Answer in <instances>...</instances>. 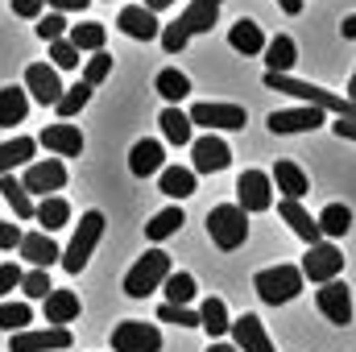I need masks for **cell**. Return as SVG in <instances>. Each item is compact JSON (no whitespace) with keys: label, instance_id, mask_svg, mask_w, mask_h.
I'll list each match as a JSON object with an SVG mask.
<instances>
[{"label":"cell","instance_id":"obj_1","mask_svg":"<svg viewBox=\"0 0 356 352\" xmlns=\"http://www.w3.org/2000/svg\"><path fill=\"white\" fill-rule=\"evenodd\" d=\"M220 4L224 0H191L182 13H178V21H170L166 29H162V50L166 54H178L191 38H199V33H211V25H216V17H220Z\"/></svg>","mask_w":356,"mask_h":352},{"label":"cell","instance_id":"obj_2","mask_svg":"<svg viewBox=\"0 0 356 352\" xmlns=\"http://www.w3.org/2000/svg\"><path fill=\"white\" fill-rule=\"evenodd\" d=\"M207 232H211L216 249H224V253L241 249V245L249 241V216H245V207H241V203H220V207H211V211H207Z\"/></svg>","mask_w":356,"mask_h":352},{"label":"cell","instance_id":"obj_3","mask_svg":"<svg viewBox=\"0 0 356 352\" xmlns=\"http://www.w3.org/2000/svg\"><path fill=\"white\" fill-rule=\"evenodd\" d=\"M170 273H175V269H170V253L145 249V257H137V265L124 273V294H129V298H145V294H154Z\"/></svg>","mask_w":356,"mask_h":352},{"label":"cell","instance_id":"obj_4","mask_svg":"<svg viewBox=\"0 0 356 352\" xmlns=\"http://www.w3.org/2000/svg\"><path fill=\"white\" fill-rule=\"evenodd\" d=\"M253 290L261 294V303L282 307V303L298 298V290H302V269H298V265H273V269H261V273L253 278Z\"/></svg>","mask_w":356,"mask_h":352},{"label":"cell","instance_id":"obj_5","mask_svg":"<svg viewBox=\"0 0 356 352\" xmlns=\"http://www.w3.org/2000/svg\"><path fill=\"white\" fill-rule=\"evenodd\" d=\"M99 237H104V211H88V216L79 220V232H75L71 249L63 253V269H67V273L88 269L91 253H95V245H99Z\"/></svg>","mask_w":356,"mask_h":352},{"label":"cell","instance_id":"obj_6","mask_svg":"<svg viewBox=\"0 0 356 352\" xmlns=\"http://www.w3.org/2000/svg\"><path fill=\"white\" fill-rule=\"evenodd\" d=\"M191 125H203L207 133H232V129H245L249 125V112L241 104H195L191 112Z\"/></svg>","mask_w":356,"mask_h":352},{"label":"cell","instance_id":"obj_7","mask_svg":"<svg viewBox=\"0 0 356 352\" xmlns=\"http://www.w3.org/2000/svg\"><path fill=\"white\" fill-rule=\"evenodd\" d=\"M112 349L116 352H162V332L145 319H124L112 328Z\"/></svg>","mask_w":356,"mask_h":352},{"label":"cell","instance_id":"obj_8","mask_svg":"<svg viewBox=\"0 0 356 352\" xmlns=\"http://www.w3.org/2000/svg\"><path fill=\"white\" fill-rule=\"evenodd\" d=\"M340 269H344V253H340L332 241L311 245L307 257H302V278H311V282H319V286H323V282H336Z\"/></svg>","mask_w":356,"mask_h":352},{"label":"cell","instance_id":"obj_9","mask_svg":"<svg viewBox=\"0 0 356 352\" xmlns=\"http://www.w3.org/2000/svg\"><path fill=\"white\" fill-rule=\"evenodd\" d=\"M236 199H241L245 216L249 211H269L273 207V178L266 170H245L236 178Z\"/></svg>","mask_w":356,"mask_h":352},{"label":"cell","instance_id":"obj_10","mask_svg":"<svg viewBox=\"0 0 356 352\" xmlns=\"http://www.w3.org/2000/svg\"><path fill=\"white\" fill-rule=\"evenodd\" d=\"M191 158H195V175H220V170H228V162H232V150L216 137V133H207V137H195L191 141Z\"/></svg>","mask_w":356,"mask_h":352},{"label":"cell","instance_id":"obj_11","mask_svg":"<svg viewBox=\"0 0 356 352\" xmlns=\"http://www.w3.org/2000/svg\"><path fill=\"white\" fill-rule=\"evenodd\" d=\"M21 186L33 191V195H42V199H50V191H63V186H67V166H63L58 158L29 162V166H25V178H21Z\"/></svg>","mask_w":356,"mask_h":352},{"label":"cell","instance_id":"obj_12","mask_svg":"<svg viewBox=\"0 0 356 352\" xmlns=\"http://www.w3.org/2000/svg\"><path fill=\"white\" fill-rule=\"evenodd\" d=\"M315 307L332 319V323H353V294H348V282H323L319 290H315Z\"/></svg>","mask_w":356,"mask_h":352},{"label":"cell","instance_id":"obj_13","mask_svg":"<svg viewBox=\"0 0 356 352\" xmlns=\"http://www.w3.org/2000/svg\"><path fill=\"white\" fill-rule=\"evenodd\" d=\"M323 116L327 112H319V108H277V112H269V133H311V129H319L323 125Z\"/></svg>","mask_w":356,"mask_h":352},{"label":"cell","instance_id":"obj_14","mask_svg":"<svg viewBox=\"0 0 356 352\" xmlns=\"http://www.w3.org/2000/svg\"><path fill=\"white\" fill-rule=\"evenodd\" d=\"M25 91L38 99V104H58L63 99V83H58V71L54 67H46V63H33V67H25Z\"/></svg>","mask_w":356,"mask_h":352},{"label":"cell","instance_id":"obj_15","mask_svg":"<svg viewBox=\"0 0 356 352\" xmlns=\"http://www.w3.org/2000/svg\"><path fill=\"white\" fill-rule=\"evenodd\" d=\"M116 25H120L129 38H137V42H154V38H162V21H158V13H149L145 4H129V8H120Z\"/></svg>","mask_w":356,"mask_h":352},{"label":"cell","instance_id":"obj_16","mask_svg":"<svg viewBox=\"0 0 356 352\" xmlns=\"http://www.w3.org/2000/svg\"><path fill=\"white\" fill-rule=\"evenodd\" d=\"M13 352H58L71 349V332L67 328H46V332H17L8 336Z\"/></svg>","mask_w":356,"mask_h":352},{"label":"cell","instance_id":"obj_17","mask_svg":"<svg viewBox=\"0 0 356 352\" xmlns=\"http://www.w3.org/2000/svg\"><path fill=\"white\" fill-rule=\"evenodd\" d=\"M50 154H58V158H79L83 154V133H79V125H50V129H42V137H38Z\"/></svg>","mask_w":356,"mask_h":352},{"label":"cell","instance_id":"obj_18","mask_svg":"<svg viewBox=\"0 0 356 352\" xmlns=\"http://www.w3.org/2000/svg\"><path fill=\"white\" fill-rule=\"evenodd\" d=\"M232 340H236V349L241 352H277L273 349V340H269L266 323L257 319V315H241V319H232Z\"/></svg>","mask_w":356,"mask_h":352},{"label":"cell","instance_id":"obj_19","mask_svg":"<svg viewBox=\"0 0 356 352\" xmlns=\"http://www.w3.org/2000/svg\"><path fill=\"white\" fill-rule=\"evenodd\" d=\"M17 249H21V257L33 265V269H50L54 262H63V249L50 241V232H25Z\"/></svg>","mask_w":356,"mask_h":352},{"label":"cell","instance_id":"obj_20","mask_svg":"<svg viewBox=\"0 0 356 352\" xmlns=\"http://www.w3.org/2000/svg\"><path fill=\"white\" fill-rule=\"evenodd\" d=\"M129 170L137 178H149V175H162L166 170V150H162V141H137L133 150H129Z\"/></svg>","mask_w":356,"mask_h":352},{"label":"cell","instance_id":"obj_21","mask_svg":"<svg viewBox=\"0 0 356 352\" xmlns=\"http://www.w3.org/2000/svg\"><path fill=\"white\" fill-rule=\"evenodd\" d=\"M277 211H282V220L294 228V237H298V241H307V245H319V241H323V232H319V220H311V211H307L302 203H294V199H282V203H277Z\"/></svg>","mask_w":356,"mask_h":352},{"label":"cell","instance_id":"obj_22","mask_svg":"<svg viewBox=\"0 0 356 352\" xmlns=\"http://www.w3.org/2000/svg\"><path fill=\"white\" fill-rule=\"evenodd\" d=\"M228 46H232L236 54L253 58V54H266V33H261L257 21H245V17H241V21L228 29Z\"/></svg>","mask_w":356,"mask_h":352},{"label":"cell","instance_id":"obj_23","mask_svg":"<svg viewBox=\"0 0 356 352\" xmlns=\"http://www.w3.org/2000/svg\"><path fill=\"white\" fill-rule=\"evenodd\" d=\"M269 178H273V186L282 191V199H294V203H302V195L311 191L307 175H302V170H298L290 158H282V162L273 166V175H269Z\"/></svg>","mask_w":356,"mask_h":352},{"label":"cell","instance_id":"obj_24","mask_svg":"<svg viewBox=\"0 0 356 352\" xmlns=\"http://www.w3.org/2000/svg\"><path fill=\"white\" fill-rule=\"evenodd\" d=\"M71 319H79V294L75 290H50L46 294V323L63 328Z\"/></svg>","mask_w":356,"mask_h":352},{"label":"cell","instance_id":"obj_25","mask_svg":"<svg viewBox=\"0 0 356 352\" xmlns=\"http://www.w3.org/2000/svg\"><path fill=\"white\" fill-rule=\"evenodd\" d=\"M298 63V46L290 33H277L273 42H266V67L273 75H290V67Z\"/></svg>","mask_w":356,"mask_h":352},{"label":"cell","instance_id":"obj_26","mask_svg":"<svg viewBox=\"0 0 356 352\" xmlns=\"http://www.w3.org/2000/svg\"><path fill=\"white\" fill-rule=\"evenodd\" d=\"M25 116H29V91L17 88V83L0 88V125L13 129V125H21Z\"/></svg>","mask_w":356,"mask_h":352},{"label":"cell","instance_id":"obj_27","mask_svg":"<svg viewBox=\"0 0 356 352\" xmlns=\"http://www.w3.org/2000/svg\"><path fill=\"white\" fill-rule=\"evenodd\" d=\"M158 125H162V137H166L170 145H191V141H195V125H191V116H186L182 108H166V112L158 116Z\"/></svg>","mask_w":356,"mask_h":352},{"label":"cell","instance_id":"obj_28","mask_svg":"<svg viewBox=\"0 0 356 352\" xmlns=\"http://www.w3.org/2000/svg\"><path fill=\"white\" fill-rule=\"evenodd\" d=\"M33 150H38L33 137H13V141H4V145H0V178L13 175V166H29V162H33Z\"/></svg>","mask_w":356,"mask_h":352},{"label":"cell","instance_id":"obj_29","mask_svg":"<svg viewBox=\"0 0 356 352\" xmlns=\"http://www.w3.org/2000/svg\"><path fill=\"white\" fill-rule=\"evenodd\" d=\"M33 220L42 224V232H58V228L71 220V203H67L63 195H50V199H42V203H38Z\"/></svg>","mask_w":356,"mask_h":352},{"label":"cell","instance_id":"obj_30","mask_svg":"<svg viewBox=\"0 0 356 352\" xmlns=\"http://www.w3.org/2000/svg\"><path fill=\"white\" fill-rule=\"evenodd\" d=\"M199 328L216 340V336H224V332H232V319H228V307H224V298H207L203 307H199Z\"/></svg>","mask_w":356,"mask_h":352},{"label":"cell","instance_id":"obj_31","mask_svg":"<svg viewBox=\"0 0 356 352\" xmlns=\"http://www.w3.org/2000/svg\"><path fill=\"white\" fill-rule=\"evenodd\" d=\"M0 195H4V203L17 211V220H33V199H29V191L21 186V178H13V175H4L0 178Z\"/></svg>","mask_w":356,"mask_h":352},{"label":"cell","instance_id":"obj_32","mask_svg":"<svg viewBox=\"0 0 356 352\" xmlns=\"http://www.w3.org/2000/svg\"><path fill=\"white\" fill-rule=\"evenodd\" d=\"M154 88H158V95H162V99L175 108L178 99H186V95H191V79H186L182 71H175V67H166V71H158Z\"/></svg>","mask_w":356,"mask_h":352},{"label":"cell","instance_id":"obj_33","mask_svg":"<svg viewBox=\"0 0 356 352\" xmlns=\"http://www.w3.org/2000/svg\"><path fill=\"white\" fill-rule=\"evenodd\" d=\"M348 228H353V211L344 207V203H327L323 211H319V232L323 237H348Z\"/></svg>","mask_w":356,"mask_h":352},{"label":"cell","instance_id":"obj_34","mask_svg":"<svg viewBox=\"0 0 356 352\" xmlns=\"http://www.w3.org/2000/svg\"><path fill=\"white\" fill-rule=\"evenodd\" d=\"M104 38H108V29H104L99 21L71 25V33H67V42H71L75 50H91V54H99V50H104Z\"/></svg>","mask_w":356,"mask_h":352},{"label":"cell","instance_id":"obj_35","mask_svg":"<svg viewBox=\"0 0 356 352\" xmlns=\"http://www.w3.org/2000/svg\"><path fill=\"white\" fill-rule=\"evenodd\" d=\"M162 195H170V199L195 195V170L191 166H166L162 170Z\"/></svg>","mask_w":356,"mask_h":352},{"label":"cell","instance_id":"obj_36","mask_svg":"<svg viewBox=\"0 0 356 352\" xmlns=\"http://www.w3.org/2000/svg\"><path fill=\"white\" fill-rule=\"evenodd\" d=\"M182 224H186L182 207H166V211H158V216L145 224V237H149V241H166V237H175Z\"/></svg>","mask_w":356,"mask_h":352},{"label":"cell","instance_id":"obj_37","mask_svg":"<svg viewBox=\"0 0 356 352\" xmlns=\"http://www.w3.org/2000/svg\"><path fill=\"white\" fill-rule=\"evenodd\" d=\"M91 91H95V88H88V83H75V88H67V91H63V99L54 104V112H58L63 120H71V116H79V112L88 108Z\"/></svg>","mask_w":356,"mask_h":352},{"label":"cell","instance_id":"obj_38","mask_svg":"<svg viewBox=\"0 0 356 352\" xmlns=\"http://www.w3.org/2000/svg\"><path fill=\"white\" fill-rule=\"evenodd\" d=\"M29 319H33L29 303H0V328H4L8 336L25 332V328H29Z\"/></svg>","mask_w":356,"mask_h":352},{"label":"cell","instance_id":"obj_39","mask_svg":"<svg viewBox=\"0 0 356 352\" xmlns=\"http://www.w3.org/2000/svg\"><path fill=\"white\" fill-rule=\"evenodd\" d=\"M162 290H166V303L186 307V303L195 298V278H191V273H170V278L162 282Z\"/></svg>","mask_w":356,"mask_h":352},{"label":"cell","instance_id":"obj_40","mask_svg":"<svg viewBox=\"0 0 356 352\" xmlns=\"http://www.w3.org/2000/svg\"><path fill=\"white\" fill-rule=\"evenodd\" d=\"M108 75H112V54H108V50L91 54L88 63H83V83H88V88H99Z\"/></svg>","mask_w":356,"mask_h":352},{"label":"cell","instance_id":"obj_41","mask_svg":"<svg viewBox=\"0 0 356 352\" xmlns=\"http://www.w3.org/2000/svg\"><path fill=\"white\" fill-rule=\"evenodd\" d=\"M33 29H38V38H42V42H58V38H67V33H71V25H67V17H63V13H46V17H38V25H33Z\"/></svg>","mask_w":356,"mask_h":352},{"label":"cell","instance_id":"obj_42","mask_svg":"<svg viewBox=\"0 0 356 352\" xmlns=\"http://www.w3.org/2000/svg\"><path fill=\"white\" fill-rule=\"evenodd\" d=\"M158 319H162V323H178V328H199V311L175 307V303H162V307H158Z\"/></svg>","mask_w":356,"mask_h":352},{"label":"cell","instance_id":"obj_43","mask_svg":"<svg viewBox=\"0 0 356 352\" xmlns=\"http://www.w3.org/2000/svg\"><path fill=\"white\" fill-rule=\"evenodd\" d=\"M50 58H54V71H75V67H79V50H75L67 38L50 42Z\"/></svg>","mask_w":356,"mask_h":352},{"label":"cell","instance_id":"obj_44","mask_svg":"<svg viewBox=\"0 0 356 352\" xmlns=\"http://www.w3.org/2000/svg\"><path fill=\"white\" fill-rule=\"evenodd\" d=\"M21 290H25L29 298H42V303H46V294H50L54 286H50V273H46V269H29V273L21 278Z\"/></svg>","mask_w":356,"mask_h":352},{"label":"cell","instance_id":"obj_45","mask_svg":"<svg viewBox=\"0 0 356 352\" xmlns=\"http://www.w3.org/2000/svg\"><path fill=\"white\" fill-rule=\"evenodd\" d=\"M21 237H25V232H21L17 224H4V220H0V249H4V253H13V249L21 245Z\"/></svg>","mask_w":356,"mask_h":352},{"label":"cell","instance_id":"obj_46","mask_svg":"<svg viewBox=\"0 0 356 352\" xmlns=\"http://www.w3.org/2000/svg\"><path fill=\"white\" fill-rule=\"evenodd\" d=\"M21 278H25V273H21V269H17L13 262H8V265H0V294L17 290V286H21Z\"/></svg>","mask_w":356,"mask_h":352},{"label":"cell","instance_id":"obj_47","mask_svg":"<svg viewBox=\"0 0 356 352\" xmlns=\"http://www.w3.org/2000/svg\"><path fill=\"white\" fill-rule=\"evenodd\" d=\"M42 4H46V0H13V13L33 21V17H42Z\"/></svg>","mask_w":356,"mask_h":352},{"label":"cell","instance_id":"obj_48","mask_svg":"<svg viewBox=\"0 0 356 352\" xmlns=\"http://www.w3.org/2000/svg\"><path fill=\"white\" fill-rule=\"evenodd\" d=\"M332 133H336L340 141H356V120H344V116H336V125H332Z\"/></svg>","mask_w":356,"mask_h":352},{"label":"cell","instance_id":"obj_49","mask_svg":"<svg viewBox=\"0 0 356 352\" xmlns=\"http://www.w3.org/2000/svg\"><path fill=\"white\" fill-rule=\"evenodd\" d=\"M46 4H50L54 13H83L91 0H46Z\"/></svg>","mask_w":356,"mask_h":352},{"label":"cell","instance_id":"obj_50","mask_svg":"<svg viewBox=\"0 0 356 352\" xmlns=\"http://www.w3.org/2000/svg\"><path fill=\"white\" fill-rule=\"evenodd\" d=\"M277 8H282V13H290V17H294V13H302V0H277Z\"/></svg>","mask_w":356,"mask_h":352},{"label":"cell","instance_id":"obj_51","mask_svg":"<svg viewBox=\"0 0 356 352\" xmlns=\"http://www.w3.org/2000/svg\"><path fill=\"white\" fill-rule=\"evenodd\" d=\"M141 4H145V8H149V13H162V8H170V4H175V0H141Z\"/></svg>","mask_w":356,"mask_h":352},{"label":"cell","instance_id":"obj_52","mask_svg":"<svg viewBox=\"0 0 356 352\" xmlns=\"http://www.w3.org/2000/svg\"><path fill=\"white\" fill-rule=\"evenodd\" d=\"M340 33H344V38H356V13H353V17H344V25H340Z\"/></svg>","mask_w":356,"mask_h":352},{"label":"cell","instance_id":"obj_53","mask_svg":"<svg viewBox=\"0 0 356 352\" xmlns=\"http://www.w3.org/2000/svg\"><path fill=\"white\" fill-rule=\"evenodd\" d=\"M207 352H241V349H236V344H220V340H216V344H207Z\"/></svg>","mask_w":356,"mask_h":352},{"label":"cell","instance_id":"obj_54","mask_svg":"<svg viewBox=\"0 0 356 352\" xmlns=\"http://www.w3.org/2000/svg\"><path fill=\"white\" fill-rule=\"evenodd\" d=\"M344 95H348V99L356 104V71H353V79H348V91H344Z\"/></svg>","mask_w":356,"mask_h":352}]
</instances>
